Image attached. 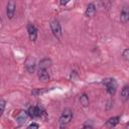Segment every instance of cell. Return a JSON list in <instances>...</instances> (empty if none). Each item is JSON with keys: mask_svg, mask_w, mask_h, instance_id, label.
Segmentation results:
<instances>
[{"mask_svg": "<svg viewBox=\"0 0 129 129\" xmlns=\"http://www.w3.org/2000/svg\"><path fill=\"white\" fill-rule=\"evenodd\" d=\"M50 60L48 59V58H44V59H42V60H40V62H39V69H43V70H46V68L47 67H49L50 66Z\"/></svg>", "mask_w": 129, "mask_h": 129, "instance_id": "obj_14", "label": "cell"}, {"mask_svg": "<svg viewBox=\"0 0 129 129\" xmlns=\"http://www.w3.org/2000/svg\"><path fill=\"white\" fill-rule=\"evenodd\" d=\"M47 90H33L32 91V95H34V96H37V95H39V94H42V93H44V92H46Z\"/></svg>", "mask_w": 129, "mask_h": 129, "instance_id": "obj_17", "label": "cell"}, {"mask_svg": "<svg viewBox=\"0 0 129 129\" xmlns=\"http://www.w3.org/2000/svg\"><path fill=\"white\" fill-rule=\"evenodd\" d=\"M104 85H106L107 91L110 95H114L117 89V82L114 79H106L104 80Z\"/></svg>", "mask_w": 129, "mask_h": 129, "instance_id": "obj_3", "label": "cell"}, {"mask_svg": "<svg viewBox=\"0 0 129 129\" xmlns=\"http://www.w3.org/2000/svg\"><path fill=\"white\" fill-rule=\"evenodd\" d=\"M28 115L31 118L38 117V106H36V107H30L29 110H28Z\"/></svg>", "mask_w": 129, "mask_h": 129, "instance_id": "obj_13", "label": "cell"}, {"mask_svg": "<svg viewBox=\"0 0 129 129\" xmlns=\"http://www.w3.org/2000/svg\"><path fill=\"white\" fill-rule=\"evenodd\" d=\"M0 105H1V113H3V112H4V108H5V102H4L3 99H1Z\"/></svg>", "mask_w": 129, "mask_h": 129, "instance_id": "obj_19", "label": "cell"}, {"mask_svg": "<svg viewBox=\"0 0 129 129\" xmlns=\"http://www.w3.org/2000/svg\"><path fill=\"white\" fill-rule=\"evenodd\" d=\"M25 68L28 71V73H33L35 70V60L31 57H28L25 62Z\"/></svg>", "mask_w": 129, "mask_h": 129, "instance_id": "obj_7", "label": "cell"}, {"mask_svg": "<svg viewBox=\"0 0 129 129\" xmlns=\"http://www.w3.org/2000/svg\"><path fill=\"white\" fill-rule=\"evenodd\" d=\"M83 129H92V126H87V125H85Z\"/></svg>", "mask_w": 129, "mask_h": 129, "instance_id": "obj_20", "label": "cell"}, {"mask_svg": "<svg viewBox=\"0 0 129 129\" xmlns=\"http://www.w3.org/2000/svg\"><path fill=\"white\" fill-rule=\"evenodd\" d=\"M121 99L123 101H127L129 99V86H124L121 91Z\"/></svg>", "mask_w": 129, "mask_h": 129, "instance_id": "obj_12", "label": "cell"}, {"mask_svg": "<svg viewBox=\"0 0 129 129\" xmlns=\"http://www.w3.org/2000/svg\"><path fill=\"white\" fill-rule=\"evenodd\" d=\"M68 2H69V1H60V4H61V5H64V4H67Z\"/></svg>", "mask_w": 129, "mask_h": 129, "instance_id": "obj_21", "label": "cell"}, {"mask_svg": "<svg viewBox=\"0 0 129 129\" xmlns=\"http://www.w3.org/2000/svg\"><path fill=\"white\" fill-rule=\"evenodd\" d=\"M95 12H96V6L93 3H90L87 6V9H86V16L87 17H92V16L95 15Z\"/></svg>", "mask_w": 129, "mask_h": 129, "instance_id": "obj_10", "label": "cell"}, {"mask_svg": "<svg viewBox=\"0 0 129 129\" xmlns=\"http://www.w3.org/2000/svg\"><path fill=\"white\" fill-rule=\"evenodd\" d=\"M27 129H38V124L37 123H31L30 125H28Z\"/></svg>", "mask_w": 129, "mask_h": 129, "instance_id": "obj_18", "label": "cell"}, {"mask_svg": "<svg viewBox=\"0 0 129 129\" xmlns=\"http://www.w3.org/2000/svg\"><path fill=\"white\" fill-rule=\"evenodd\" d=\"M27 31H28V35L31 41H35L37 38V29L36 27L32 24V23H28L27 25Z\"/></svg>", "mask_w": 129, "mask_h": 129, "instance_id": "obj_4", "label": "cell"}, {"mask_svg": "<svg viewBox=\"0 0 129 129\" xmlns=\"http://www.w3.org/2000/svg\"><path fill=\"white\" fill-rule=\"evenodd\" d=\"M80 102H81V104L84 107H87L89 105V98H88V96L86 94H83L81 96V98H80Z\"/></svg>", "mask_w": 129, "mask_h": 129, "instance_id": "obj_15", "label": "cell"}, {"mask_svg": "<svg viewBox=\"0 0 129 129\" xmlns=\"http://www.w3.org/2000/svg\"><path fill=\"white\" fill-rule=\"evenodd\" d=\"M38 78H39L40 81H43V82L48 81L49 80V74H48V72L46 70L39 69V71H38Z\"/></svg>", "mask_w": 129, "mask_h": 129, "instance_id": "obj_8", "label": "cell"}, {"mask_svg": "<svg viewBox=\"0 0 129 129\" xmlns=\"http://www.w3.org/2000/svg\"><path fill=\"white\" fill-rule=\"evenodd\" d=\"M122 56H123V58H124L125 60L129 61V48H126V49L123 51V53H122Z\"/></svg>", "mask_w": 129, "mask_h": 129, "instance_id": "obj_16", "label": "cell"}, {"mask_svg": "<svg viewBox=\"0 0 129 129\" xmlns=\"http://www.w3.org/2000/svg\"><path fill=\"white\" fill-rule=\"evenodd\" d=\"M6 13H7V17L9 19H12L13 18L14 14H15V3H14V1H9L8 2Z\"/></svg>", "mask_w": 129, "mask_h": 129, "instance_id": "obj_5", "label": "cell"}, {"mask_svg": "<svg viewBox=\"0 0 129 129\" xmlns=\"http://www.w3.org/2000/svg\"><path fill=\"white\" fill-rule=\"evenodd\" d=\"M119 120H120V118H119L118 116L112 117V118H110V119L106 122V126L109 127V128H113V127H115V126L119 123Z\"/></svg>", "mask_w": 129, "mask_h": 129, "instance_id": "obj_11", "label": "cell"}, {"mask_svg": "<svg viewBox=\"0 0 129 129\" xmlns=\"http://www.w3.org/2000/svg\"><path fill=\"white\" fill-rule=\"evenodd\" d=\"M27 118H28V113H26V112H20L19 114H18V116L16 117V120H17V122L20 124V125H22V124H24L26 121H27Z\"/></svg>", "mask_w": 129, "mask_h": 129, "instance_id": "obj_9", "label": "cell"}, {"mask_svg": "<svg viewBox=\"0 0 129 129\" xmlns=\"http://www.w3.org/2000/svg\"><path fill=\"white\" fill-rule=\"evenodd\" d=\"M125 129H129V122L126 124V126H125Z\"/></svg>", "mask_w": 129, "mask_h": 129, "instance_id": "obj_22", "label": "cell"}, {"mask_svg": "<svg viewBox=\"0 0 129 129\" xmlns=\"http://www.w3.org/2000/svg\"><path fill=\"white\" fill-rule=\"evenodd\" d=\"M50 29H51V32L54 35V37L57 38V39H60V37H61V27H60L59 22L56 19H54L50 22Z\"/></svg>", "mask_w": 129, "mask_h": 129, "instance_id": "obj_2", "label": "cell"}, {"mask_svg": "<svg viewBox=\"0 0 129 129\" xmlns=\"http://www.w3.org/2000/svg\"><path fill=\"white\" fill-rule=\"evenodd\" d=\"M72 118H73V112L70 109H66L59 117V127H60V129H64L69 125V123L71 122Z\"/></svg>", "mask_w": 129, "mask_h": 129, "instance_id": "obj_1", "label": "cell"}, {"mask_svg": "<svg viewBox=\"0 0 129 129\" xmlns=\"http://www.w3.org/2000/svg\"><path fill=\"white\" fill-rule=\"evenodd\" d=\"M120 20L122 23H127L129 21V7L124 6L120 13Z\"/></svg>", "mask_w": 129, "mask_h": 129, "instance_id": "obj_6", "label": "cell"}]
</instances>
